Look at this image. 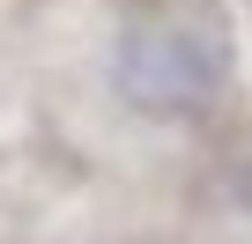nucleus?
<instances>
[{"mask_svg": "<svg viewBox=\"0 0 252 244\" xmlns=\"http://www.w3.org/2000/svg\"><path fill=\"white\" fill-rule=\"evenodd\" d=\"M119 89L134 96L141 111H156V118H193L222 89V52L208 37L163 30V23L126 30V45H119Z\"/></svg>", "mask_w": 252, "mask_h": 244, "instance_id": "obj_1", "label": "nucleus"}]
</instances>
